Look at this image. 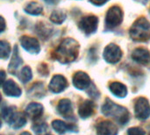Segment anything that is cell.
Here are the masks:
<instances>
[{"label": "cell", "mask_w": 150, "mask_h": 135, "mask_svg": "<svg viewBox=\"0 0 150 135\" xmlns=\"http://www.w3.org/2000/svg\"><path fill=\"white\" fill-rule=\"evenodd\" d=\"M79 44L73 39H65L56 48L54 58L62 63H69L75 61L78 55Z\"/></svg>", "instance_id": "cell-1"}, {"label": "cell", "mask_w": 150, "mask_h": 135, "mask_svg": "<svg viewBox=\"0 0 150 135\" xmlns=\"http://www.w3.org/2000/svg\"><path fill=\"white\" fill-rule=\"evenodd\" d=\"M4 29H5V21L4 19V18L0 16V33L2 32H4Z\"/></svg>", "instance_id": "cell-28"}, {"label": "cell", "mask_w": 150, "mask_h": 135, "mask_svg": "<svg viewBox=\"0 0 150 135\" xmlns=\"http://www.w3.org/2000/svg\"><path fill=\"white\" fill-rule=\"evenodd\" d=\"M20 43L23 48L31 54H38L40 50V43L34 38L24 35L20 38Z\"/></svg>", "instance_id": "cell-8"}, {"label": "cell", "mask_w": 150, "mask_h": 135, "mask_svg": "<svg viewBox=\"0 0 150 135\" xmlns=\"http://www.w3.org/2000/svg\"><path fill=\"white\" fill-rule=\"evenodd\" d=\"M5 78H6L5 72H4V71H3V70H0V85H2V84L4 83Z\"/></svg>", "instance_id": "cell-29"}, {"label": "cell", "mask_w": 150, "mask_h": 135, "mask_svg": "<svg viewBox=\"0 0 150 135\" xmlns=\"http://www.w3.org/2000/svg\"><path fill=\"white\" fill-rule=\"evenodd\" d=\"M130 37L134 41H148L150 40V23L145 18H138L129 31Z\"/></svg>", "instance_id": "cell-3"}, {"label": "cell", "mask_w": 150, "mask_h": 135, "mask_svg": "<svg viewBox=\"0 0 150 135\" xmlns=\"http://www.w3.org/2000/svg\"><path fill=\"white\" fill-rule=\"evenodd\" d=\"M94 111H95V104L91 100H85L80 105L78 113L82 119H87L94 113Z\"/></svg>", "instance_id": "cell-13"}, {"label": "cell", "mask_w": 150, "mask_h": 135, "mask_svg": "<svg viewBox=\"0 0 150 135\" xmlns=\"http://www.w3.org/2000/svg\"><path fill=\"white\" fill-rule=\"evenodd\" d=\"M22 64V59L20 58L19 54H18V47L15 46L14 47V51H13V55L11 58V61L10 62L9 65V71L11 74H15L16 71L18 70V69L19 68V66Z\"/></svg>", "instance_id": "cell-20"}, {"label": "cell", "mask_w": 150, "mask_h": 135, "mask_svg": "<svg viewBox=\"0 0 150 135\" xmlns=\"http://www.w3.org/2000/svg\"><path fill=\"white\" fill-rule=\"evenodd\" d=\"M25 11L31 14V15H40L42 11H43V8L40 4H39L38 3H35V2H31L29 3L25 8Z\"/></svg>", "instance_id": "cell-21"}, {"label": "cell", "mask_w": 150, "mask_h": 135, "mask_svg": "<svg viewBox=\"0 0 150 135\" xmlns=\"http://www.w3.org/2000/svg\"><path fill=\"white\" fill-rule=\"evenodd\" d=\"M46 3H47V4H55L56 2H57V0H44Z\"/></svg>", "instance_id": "cell-30"}, {"label": "cell", "mask_w": 150, "mask_h": 135, "mask_svg": "<svg viewBox=\"0 0 150 135\" xmlns=\"http://www.w3.org/2000/svg\"><path fill=\"white\" fill-rule=\"evenodd\" d=\"M57 110L59 113L66 119H69L73 115L72 105L69 99H62L58 104Z\"/></svg>", "instance_id": "cell-14"}, {"label": "cell", "mask_w": 150, "mask_h": 135, "mask_svg": "<svg viewBox=\"0 0 150 135\" xmlns=\"http://www.w3.org/2000/svg\"><path fill=\"white\" fill-rule=\"evenodd\" d=\"M32 76H33V75H32V70H31V69H30L29 67H25V68L21 70V72H20L19 80H20L22 83H25L29 82V81L32 79Z\"/></svg>", "instance_id": "cell-24"}, {"label": "cell", "mask_w": 150, "mask_h": 135, "mask_svg": "<svg viewBox=\"0 0 150 135\" xmlns=\"http://www.w3.org/2000/svg\"><path fill=\"white\" fill-rule=\"evenodd\" d=\"M102 112L104 115L114 119L120 125H126L130 118V114L125 107L114 104L109 98H106L102 106Z\"/></svg>", "instance_id": "cell-2"}, {"label": "cell", "mask_w": 150, "mask_h": 135, "mask_svg": "<svg viewBox=\"0 0 150 135\" xmlns=\"http://www.w3.org/2000/svg\"><path fill=\"white\" fill-rule=\"evenodd\" d=\"M20 135H31L29 133H26V132H25V133H22Z\"/></svg>", "instance_id": "cell-31"}, {"label": "cell", "mask_w": 150, "mask_h": 135, "mask_svg": "<svg viewBox=\"0 0 150 135\" xmlns=\"http://www.w3.org/2000/svg\"><path fill=\"white\" fill-rule=\"evenodd\" d=\"M12 128L18 129L24 127L26 123L25 115L21 112H14L7 121Z\"/></svg>", "instance_id": "cell-16"}, {"label": "cell", "mask_w": 150, "mask_h": 135, "mask_svg": "<svg viewBox=\"0 0 150 135\" xmlns=\"http://www.w3.org/2000/svg\"><path fill=\"white\" fill-rule=\"evenodd\" d=\"M109 89L112 91V94L119 98H125L127 94V87L119 82H112L109 85Z\"/></svg>", "instance_id": "cell-19"}, {"label": "cell", "mask_w": 150, "mask_h": 135, "mask_svg": "<svg viewBox=\"0 0 150 135\" xmlns=\"http://www.w3.org/2000/svg\"><path fill=\"white\" fill-rule=\"evenodd\" d=\"M127 135H145V132L140 127H132L128 129Z\"/></svg>", "instance_id": "cell-26"}, {"label": "cell", "mask_w": 150, "mask_h": 135, "mask_svg": "<svg viewBox=\"0 0 150 135\" xmlns=\"http://www.w3.org/2000/svg\"><path fill=\"white\" fill-rule=\"evenodd\" d=\"M122 57V51L115 44L108 45L104 50V58L109 63H116Z\"/></svg>", "instance_id": "cell-7"}, {"label": "cell", "mask_w": 150, "mask_h": 135, "mask_svg": "<svg viewBox=\"0 0 150 135\" xmlns=\"http://www.w3.org/2000/svg\"><path fill=\"white\" fill-rule=\"evenodd\" d=\"M0 127H1V119H0Z\"/></svg>", "instance_id": "cell-33"}, {"label": "cell", "mask_w": 150, "mask_h": 135, "mask_svg": "<svg viewBox=\"0 0 150 135\" xmlns=\"http://www.w3.org/2000/svg\"><path fill=\"white\" fill-rule=\"evenodd\" d=\"M33 129L37 135H46L48 130V127L45 123H40V124H35L33 127Z\"/></svg>", "instance_id": "cell-25"}, {"label": "cell", "mask_w": 150, "mask_h": 135, "mask_svg": "<svg viewBox=\"0 0 150 135\" xmlns=\"http://www.w3.org/2000/svg\"><path fill=\"white\" fill-rule=\"evenodd\" d=\"M73 84L78 90H85L90 86L91 79L86 73L78 71L73 76Z\"/></svg>", "instance_id": "cell-10"}, {"label": "cell", "mask_w": 150, "mask_h": 135, "mask_svg": "<svg viewBox=\"0 0 150 135\" xmlns=\"http://www.w3.org/2000/svg\"><path fill=\"white\" fill-rule=\"evenodd\" d=\"M98 19L94 15H89L83 18L79 22V28L86 34H91L96 32L98 28Z\"/></svg>", "instance_id": "cell-6"}, {"label": "cell", "mask_w": 150, "mask_h": 135, "mask_svg": "<svg viewBox=\"0 0 150 135\" xmlns=\"http://www.w3.org/2000/svg\"><path fill=\"white\" fill-rule=\"evenodd\" d=\"M43 113V106L37 103H32L25 108V114L31 119H36L40 118Z\"/></svg>", "instance_id": "cell-15"}, {"label": "cell", "mask_w": 150, "mask_h": 135, "mask_svg": "<svg viewBox=\"0 0 150 135\" xmlns=\"http://www.w3.org/2000/svg\"><path fill=\"white\" fill-rule=\"evenodd\" d=\"M123 21V12L122 10L119 6H112L111 7L105 17V25L109 29L115 28L119 26Z\"/></svg>", "instance_id": "cell-4"}, {"label": "cell", "mask_w": 150, "mask_h": 135, "mask_svg": "<svg viewBox=\"0 0 150 135\" xmlns=\"http://www.w3.org/2000/svg\"><path fill=\"white\" fill-rule=\"evenodd\" d=\"M68 86V82L66 78L62 76L56 75L53 76L49 83V90L54 93H60L63 91Z\"/></svg>", "instance_id": "cell-9"}, {"label": "cell", "mask_w": 150, "mask_h": 135, "mask_svg": "<svg viewBox=\"0 0 150 135\" xmlns=\"http://www.w3.org/2000/svg\"><path fill=\"white\" fill-rule=\"evenodd\" d=\"M108 0H90L91 3H92L95 5H103L104 4H105Z\"/></svg>", "instance_id": "cell-27"}, {"label": "cell", "mask_w": 150, "mask_h": 135, "mask_svg": "<svg viewBox=\"0 0 150 135\" xmlns=\"http://www.w3.org/2000/svg\"><path fill=\"white\" fill-rule=\"evenodd\" d=\"M11 53L10 44L5 40H0V59H6Z\"/></svg>", "instance_id": "cell-22"}, {"label": "cell", "mask_w": 150, "mask_h": 135, "mask_svg": "<svg viewBox=\"0 0 150 135\" xmlns=\"http://www.w3.org/2000/svg\"><path fill=\"white\" fill-rule=\"evenodd\" d=\"M66 15L62 11H54L50 16V19L54 24H62L65 20Z\"/></svg>", "instance_id": "cell-23"}, {"label": "cell", "mask_w": 150, "mask_h": 135, "mask_svg": "<svg viewBox=\"0 0 150 135\" xmlns=\"http://www.w3.org/2000/svg\"><path fill=\"white\" fill-rule=\"evenodd\" d=\"M4 91L9 97H19L21 95V90L12 80H8L4 82Z\"/></svg>", "instance_id": "cell-18"}, {"label": "cell", "mask_w": 150, "mask_h": 135, "mask_svg": "<svg viewBox=\"0 0 150 135\" xmlns=\"http://www.w3.org/2000/svg\"><path fill=\"white\" fill-rule=\"evenodd\" d=\"M132 58L136 62L146 65L150 61V53L145 48H136L132 54Z\"/></svg>", "instance_id": "cell-12"}, {"label": "cell", "mask_w": 150, "mask_h": 135, "mask_svg": "<svg viewBox=\"0 0 150 135\" xmlns=\"http://www.w3.org/2000/svg\"><path fill=\"white\" fill-rule=\"evenodd\" d=\"M135 116L141 119H147L150 116V105L145 98H139L134 105Z\"/></svg>", "instance_id": "cell-5"}, {"label": "cell", "mask_w": 150, "mask_h": 135, "mask_svg": "<svg viewBox=\"0 0 150 135\" xmlns=\"http://www.w3.org/2000/svg\"><path fill=\"white\" fill-rule=\"evenodd\" d=\"M97 134L98 135H117L118 129L116 126L111 121L105 120L97 125Z\"/></svg>", "instance_id": "cell-11"}, {"label": "cell", "mask_w": 150, "mask_h": 135, "mask_svg": "<svg viewBox=\"0 0 150 135\" xmlns=\"http://www.w3.org/2000/svg\"><path fill=\"white\" fill-rule=\"evenodd\" d=\"M52 127L54 128V130L58 133L59 134H63L67 132H71V131H75L76 130V127L73 125L70 124H67L62 120H54L52 122Z\"/></svg>", "instance_id": "cell-17"}, {"label": "cell", "mask_w": 150, "mask_h": 135, "mask_svg": "<svg viewBox=\"0 0 150 135\" xmlns=\"http://www.w3.org/2000/svg\"><path fill=\"white\" fill-rule=\"evenodd\" d=\"M1 99H2V98H1V94H0V102H1Z\"/></svg>", "instance_id": "cell-32"}]
</instances>
